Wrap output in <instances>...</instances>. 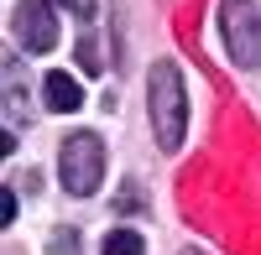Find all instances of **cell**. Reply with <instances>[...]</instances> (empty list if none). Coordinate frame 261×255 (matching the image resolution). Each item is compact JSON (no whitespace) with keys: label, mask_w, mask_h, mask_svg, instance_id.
Returning a JSON list of instances; mask_svg holds the SVG:
<instances>
[{"label":"cell","mask_w":261,"mask_h":255,"mask_svg":"<svg viewBox=\"0 0 261 255\" xmlns=\"http://www.w3.org/2000/svg\"><path fill=\"white\" fill-rule=\"evenodd\" d=\"M146 110H151V131H157L162 151H178L183 131H188V89H183V68L178 62H151L146 73Z\"/></svg>","instance_id":"obj_1"},{"label":"cell","mask_w":261,"mask_h":255,"mask_svg":"<svg viewBox=\"0 0 261 255\" xmlns=\"http://www.w3.org/2000/svg\"><path fill=\"white\" fill-rule=\"evenodd\" d=\"M6 94H11V120L21 125V120H27V110H21V94H27V83H21V62H6Z\"/></svg>","instance_id":"obj_7"},{"label":"cell","mask_w":261,"mask_h":255,"mask_svg":"<svg viewBox=\"0 0 261 255\" xmlns=\"http://www.w3.org/2000/svg\"><path fill=\"white\" fill-rule=\"evenodd\" d=\"M42 104H47L53 115H73L79 104H84V89H79L68 73H47V78H42Z\"/></svg>","instance_id":"obj_5"},{"label":"cell","mask_w":261,"mask_h":255,"mask_svg":"<svg viewBox=\"0 0 261 255\" xmlns=\"http://www.w3.org/2000/svg\"><path fill=\"white\" fill-rule=\"evenodd\" d=\"M58 177L73 198H89L99 177H105V141L94 131H73L63 141V156H58Z\"/></svg>","instance_id":"obj_2"},{"label":"cell","mask_w":261,"mask_h":255,"mask_svg":"<svg viewBox=\"0 0 261 255\" xmlns=\"http://www.w3.org/2000/svg\"><path fill=\"white\" fill-rule=\"evenodd\" d=\"M105 255H146V245H141L136 229H110L105 235Z\"/></svg>","instance_id":"obj_6"},{"label":"cell","mask_w":261,"mask_h":255,"mask_svg":"<svg viewBox=\"0 0 261 255\" xmlns=\"http://www.w3.org/2000/svg\"><path fill=\"white\" fill-rule=\"evenodd\" d=\"M58 6H68V11H79V16H94V0H58Z\"/></svg>","instance_id":"obj_11"},{"label":"cell","mask_w":261,"mask_h":255,"mask_svg":"<svg viewBox=\"0 0 261 255\" xmlns=\"http://www.w3.org/2000/svg\"><path fill=\"white\" fill-rule=\"evenodd\" d=\"M73 52H79V68H84V73H99V47H94V37H79Z\"/></svg>","instance_id":"obj_8"},{"label":"cell","mask_w":261,"mask_h":255,"mask_svg":"<svg viewBox=\"0 0 261 255\" xmlns=\"http://www.w3.org/2000/svg\"><path fill=\"white\" fill-rule=\"evenodd\" d=\"M115 208H120V214H141V193H136V187H130V193L120 187V198H115Z\"/></svg>","instance_id":"obj_9"},{"label":"cell","mask_w":261,"mask_h":255,"mask_svg":"<svg viewBox=\"0 0 261 255\" xmlns=\"http://www.w3.org/2000/svg\"><path fill=\"white\" fill-rule=\"evenodd\" d=\"M11 219H16V193L6 187V193H0V224H11Z\"/></svg>","instance_id":"obj_10"},{"label":"cell","mask_w":261,"mask_h":255,"mask_svg":"<svg viewBox=\"0 0 261 255\" xmlns=\"http://www.w3.org/2000/svg\"><path fill=\"white\" fill-rule=\"evenodd\" d=\"M11 31L27 52H53L58 47V16L47 0H21L16 16H11Z\"/></svg>","instance_id":"obj_4"},{"label":"cell","mask_w":261,"mask_h":255,"mask_svg":"<svg viewBox=\"0 0 261 255\" xmlns=\"http://www.w3.org/2000/svg\"><path fill=\"white\" fill-rule=\"evenodd\" d=\"M220 37L235 68H261V11L251 0H225L220 6Z\"/></svg>","instance_id":"obj_3"},{"label":"cell","mask_w":261,"mask_h":255,"mask_svg":"<svg viewBox=\"0 0 261 255\" xmlns=\"http://www.w3.org/2000/svg\"><path fill=\"white\" fill-rule=\"evenodd\" d=\"M183 255H204V250H183Z\"/></svg>","instance_id":"obj_12"}]
</instances>
